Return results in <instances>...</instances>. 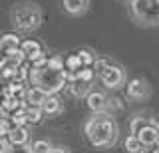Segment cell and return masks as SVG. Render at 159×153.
Masks as SVG:
<instances>
[{"mask_svg":"<svg viewBox=\"0 0 159 153\" xmlns=\"http://www.w3.org/2000/svg\"><path fill=\"white\" fill-rule=\"evenodd\" d=\"M50 153H70V149H66V147H52Z\"/></svg>","mask_w":159,"mask_h":153,"instance_id":"30","label":"cell"},{"mask_svg":"<svg viewBox=\"0 0 159 153\" xmlns=\"http://www.w3.org/2000/svg\"><path fill=\"white\" fill-rule=\"evenodd\" d=\"M62 4H64V10H66V12L78 16V14H82V12L88 10L89 0H62Z\"/></svg>","mask_w":159,"mask_h":153,"instance_id":"14","label":"cell"},{"mask_svg":"<svg viewBox=\"0 0 159 153\" xmlns=\"http://www.w3.org/2000/svg\"><path fill=\"white\" fill-rule=\"evenodd\" d=\"M84 131H86L88 139L92 141V145L99 147V149L102 147H111L117 139V125L107 115H99V113L86 123Z\"/></svg>","mask_w":159,"mask_h":153,"instance_id":"1","label":"cell"},{"mask_svg":"<svg viewBox=\"0 0 159 153\" xmlns=\"http://www.w3.org/2000/svg\"><path fill=\"white\" fill-rule=\"evenodd\" d=\"M24 111H26V119L28 123H40L42 121V115H44V111H42V107L40 106H24Z\"/></svg>","mask_w":159,"mask_h":153,"instance_id":"16","label":"cell"},{"mask_svg":"<svg viewBox=\"0 0 159 153\" xmlns=\"http://www.w3.org/2000/svg\"><path fill=\"white\" fill-rule=\"evenodd\" d=\"M125 151L127 153H147L145 147L141 145V141H139L135 135H129L125 139Z\"/></svg>","mask_w":159,"mask_h":153,"instance_id":"19","label":"cell"},{"mask_svg":"<svg viewBox=\"0 0 159 153\" xmlns=\"http://www.w3.org/2000/svg\"><path fill=\"white\" fill-rule=\"evenodd\" d=\"M131 12L141 24L159 22V4H157V0H131Z\"/></svg>","mask_w":159,"mask_h":153,"instance_id":"4","label":"cell"},{"mask_svg":"<svg viewBox=\"0 0 159 153\" xmlns=\"http://www.w3.org/2000/svg\"><path fill=\"white\" fill-rule=\"evenodd\" d=\"M2 93H10V96H18V97H22L24 93H26L24 82H20V80H12V82H8V83H6V88L2 90Z\"/></svg>","mask_w":159,"mask_h":153,"instance_id":"15","label":"cell"},{"mask_svg":"<svg viewBox=\"0 0 159 153\" xmlns=\"http://www.w3.org/2000/svg\"><path fill=\"white\" fill-rule=\"evenodd\" d=\"M8 147H10V141L6 137H0V153H8Z\"/></svg>","mask_w":159,"mask_h":153,"instance_id":"29","label":"cell"},{"mask_svg":"<svg viewBox=\"0 0 159 153\" xmlns=\"http://www.w3.org/2000/svg\"><path fill=\"white\" fill-rule=\"evenodd\" d=\"M93 78H96V70H93V68H82V70L76 72V80H80V82L92 83Z\"/></svg>","mask_w":159,"mask_h":153,"instance_id":"21","label":"cell"},{"mask_svg":"<svg viewBox=\"0 0 159 153\" xmlns=\"http://www.w3.org/2000/svg\"><path fill=\"white\" fill-rule=\"evenodd\" d=\"M149 93L147 90V83L143 82V80H131L127 83V97H131V100H143Z\"/></svg>","mask_w":159,"mask_h":153,"instance_id":"10","label":"cell"},{"mask_svg":"<svg viewBox=\"0 0 159 153\" xmlns=\"http://www.w3.org/2000/svg\"><path fill=\"white\" fill-rule=\"evenodd\" d=\"M12 20H14V26L18 30L32 32L42 24V12H40V8L36 4L24 2V4H18L12 10Z\"/></svg>","mask_w":159,"mask_h":153,"instance_id":"3","label":"cell"},{"mask_svg":"<svg viewBox=\"0 0 159 153\" xmlns=\"http://www.w3.org/2000/svg\"><path fill=\"white\" fill-rule=\"evenodd\" d=\"M70 92H72V96H76V97H84L86 96L88 97V93H89V83L86 82H70Z\"/></svg>","mask_w":159,"mask_h":153,"instance_id":"18","label":"cell"},{"mask_svg":"<svg viewBox=\"0 0 159 153\" xmlns=\"http://www.w3.org/2000/svg\"><path fill=\"white\" fill-rule=\"evenodd\" d=\"M20 48H22V52H24V56H26V62L28 64H32L38 56H42V54H44L42 44L36 42V40H24L22 44H20Z\"/></svg>","mask_w":159,"mask_h":153,"instance_id":"8","label":"cell"},{"mask_svg":"<svg viewBox=\"0 0 159 153\" xmlns=\"http://www.w3.org/2000/svg\"><path fill=\"white\" fill-rule=\"evenodd\" d=\"M151 153H159V145H157V149H153V151H151Z\"/></svg>","mask_w":159,"mask_h":153,"instance_id":"32","label":"cell"},{"mask_svg":"<svg viewBox=\"0 0 159 153\" xmlns=\"http://www.w3.org/2000/svg\"><path fill=\"white\" fill-rule=\"evenodd\" d=\"M24 106H26V101H22V97L10 96V93H2V100H0V113H2V117H10L14 111L22 110Z\"/></svg>","mask_w":159,"mask_h":153,"instance_id":"6","label":"cell"},{"mask_svg":"<svg viewBox=\"0 0 159 153\" xmlns=\"http://www.w3.org/2000/svg\"><path fill=\"white\" fill-rule=\"evenodd\" d=\"M28 137H30V131L26 127H16L14 125L12 129H10L6 139L10 141V145H22V143H28Z\"/></svg>","mask_w":159,"mask_h":153,"instance_id":"12","label":"cell"},{"mask_svg":"<svg viewBox=\"0 0 159 153\" xmlns=\"http://www.w3.org/2000/svg\"><path fill=\"white\" fill-rule=\"evenodd\" d=\"M82 68H84V64H82L78 54H72V56H68L66 60H64V70L68 74H76L78 70H82Z\"/></svg>","mask_w":159,"mask_h":153,"instance_id":"17","label":"cell"},{"mask_svg":"<svg viewBox=\"0 0 159 153\" xmlns=\"http://www.w3.org/2000/svg\"><path fill=\"white\" fill-rule=\"evenodd\" d=\"M28 82H30L32 88L42 90L46 96H54V93H58L66 86L68 74H66V70L58 72V70H52V68H48V66H44V68H32L30 66Z\"/></svg>","mask_w":159,"mask_h":153,"instance_id":"2","label":"cell"},{"mask_svg":"<svg viewBox=\"0 0 159 153\" xmlns=\"http://www.w3.org/2000/svg\"><path fill=\"white\" fill-rule=\"evenodd\" d=\"M50 151H52V145L44 139H38L32 143V153H50Z\"/></svg>","mask_w":159,"mask_h":153,"instance_id":"25","label":"cell"},{"mask_svg":"<svg viewBox=\"0 0 159 153\" xmlns=\"http://www.w3.org/2000/svg\"><path fill=\"white\" fill-rule=\"evenodd\" d=\"M99 80H102V83L106 88L117 90V88L123 83V80H125V76H123V70L119 66H116V64H109L106 70L99 74Z\"/></svg>","mask_w":159,"mask_h":153,"instance_id":"5","label":"cell"},{"mask_svg":"<svg viewBox=\"0 0 159 153\" xmlns=\"http://www.w3.org/2000/svg\"><path fill=\"white\" fill-rule=\"evenodd\" d=\"M0 40H2L4 52H6V50H14V48H20V44H22L16 34H4V36H0Z\"/></svg>","mask_w":159,"mask_h":153,"instance_id":"20","label":"cell"},{"mask_svg":"<svg viewBox=\"0 0 159 153\" xmlns=\"http://www.w3.org/2000/svg\"><path fill=\"white\" fill-rule=\"evenodd\" d=\"M78 56H80V60H82L84 68H93V64H96V60H98V58L93 56L89 50H80Z\"/></svg>","mask_w":159,"mask_h":153,"instance_id":"24","label":"cell"},{"mask_svg":"<svg viewBox=\"0 0 159 153\" xmlns=\"http://www.w3.org/2000/svg\"><path fill=\"white\" fill-rule=\"evenodd\" d=\"M42 111L46 113V115H60L62 113V100L54 93V96H48L46 100H44L42 103Z\"/></svg>","mask_w":159,"mask_h":153,"instance_id":"11","label":"cell"},{"mask_svg":"<svg viewBox=\"0 0 159 153\" xmlns=\"http://www.w3.org/2000/svg\"><path fill=\"white\" fill-rule=\"evenodd\" d=\"M48 68H52V70H58V72H62L64 70V60L60 56H54V58H48V64H46Z\"/></svg>","mask_w":159,"mask_h":153,"instance_id":"27","label":"cell"},{"mask_svg":"<svg viewBox=\"0 0 159 153\" xmlns=\"http://www.w3.org/2000/svg\"><path fill=\"white\" fill-rule=\"evenodd\" d=\"M12 121H10V117H0V137H8L10 129H12Z\"/></svg>","mask_w":159,"mask_h":153,"instance_id":"26","label":"cell"},{"mask_svg":"<svg viewBox=\"0 0 159 153\" xmlns=\"http://www.w3.org/2000/svg\"><path fill=\"white\" fill-rule=\"evenodd\" d=\"M0 58H4V48H2V40H0Z\"/></svg>","mask_w":159,"mask_h":153,"instance_id":"31","label":"cell"},{"mask_svg":"<svg viewBox=\"0 0 159 153\" xmlns=\"http://www.w3.org/2000/svg\"><path fill=\"white\" fill-rule=\"evenodd\" d=\"M10 121H12V125H16V127H26V111H24V107L22 110H18V111H14L12 115H10Z\"/></svg>","mask_w":159,"mask_h":153,"instance_id":"22","label":"cell"},{"mask_svg":"<svg viewBox=\"0 0 159 153\" xmlns=\"http://www.w3.org/2000/svg\"><path fill=\"white\" fill-rule=\"evenodd\" d=\"M135 137H137L139 141H141V145H143V147H153V145H157V143H159L157 129H155V125H151V123H149L147 127H143V129L139 131Z\"/></svg>","mask_w":159,"mask_h":153,"instance_id":"9","label":"cell"},{"mask_svg":"<svg viewBox=\"0 0 159 153\" xmlns=\"http://www.w3.org/2000/svg\"><path fill=\"white\" fill-rule=\"evenodd\" d=\"M149 121L145 119V117H133L131 123H129V129H131V135H137L139 131L143 129V127H147Z\"/></svg>","mask_w":159,"mask_h":153,"instance_id":"23","label":"cell"},{"mask_svg":"<svg viewBox=\"0 0 159 153\" xmlns=\"http://www.w3.org/2000/svg\"><path fill=\"white\" fill-rule=\"evenodd\" d=\"M8 153H32V145H28V143H22V145H10Z\"/></svg>","mask_w":159,"mask_h":153,"instance_id":"28","label":"cell"},{"mask_svg":"<svg viewBox=\"0 0 159 153\" xmlns=\"http://www.w3.org/2000/svg\"><path fill=\"white\" fill-rule=\"evenodd\" d=\"M0 100H2V92H0Z\"/></svg>","mask_w":159,"mask_h":153,"instance_id":"33","label":"cell"},{"mask_svg":"<svg viewBox=\"0 0 159 153\" xmlns=\"http://www.w3.org/2000/svg\"><path fill=\"white\" fill-rule=\"evenodd\" d=\"M46 97H48V96H46L42 90L32 88V86H30L28 90H26V93H24V100H26L28 106H40V107H42V103H44V100H46Z\"/></svg>","mask_w":159,"mask_h":153,"instance_id":"13","label":"cell"},{"mask_svg":"<svg viewBox=\"0 0 159 153\" xmlns=\"http://www.w3.org/2000/svg\"><path fill=\"white\" fill-rule=\"evenodd\" d=\"M86 101H88V107L92 111H96V113H103L107 110V97L103 96L102 92H89L88 93V97H86Z\"/></svg>","mask_w":159,"mask_h":153,"instance_id":"7","label":"cell"}]
</instances>
